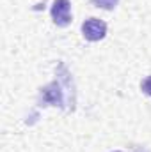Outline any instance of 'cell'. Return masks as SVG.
I'll use <instances>...</instances> for the list:
<instances>
[{"instance_id": "obj_4", "label": "cell", "mask_w": 151, "mask_h": 152, "mask_svg": "<svg viewBox=\"0 0 151 152\" xmlns=\"http://www.w3.org/2000/svg\"><path fill=\"white\" fill-rule=\"evenodd\" d=\"M141 88H142V92L144 94H148L151 97V75L146 76L144 80H142V83H141Z\"/></svg>"}, {"instance_id": "obj_3", "label": "cell", "mask_w": 151, "mask_h": 152, "mask_svg": "<svg viewBox=\"0 0 151 152\" xmlns=\"http://www.w3.org/2000/svg\"><path fill=\"white\" fill-rule=\"evenodd\" d=\"M91 2H93V5H96V7H101V9L110 11V9H114V7L117 5L119 0H91Z\"/></svg>"}, {"instance_id": "obj_5", "label": "cell", "mask_w": 151, "mask_h": 152, "mask_svg": "<svg viewBox=\"0 0 151 152\" xmlns=\"http://www.w3.org/2000/svg\"><path fill=\"white\" fill-rule=\"evenodd\" d=\"M114 152H119V151H114Z\"/></svg>"}, {"instance_id": "obj_1", "label": "cell", "mask_w": 151, "mask_h": 152, "mask_svg": "<svg viewBox=\"0 0 151 152\" xmlns=\"http://www.w3.org/2000/svg\"><path fill=\"white\" fill-rule=\"evenodd\" d=\"M52 20L57 27H68L71 23V4L70 0H53Z\"/></svg>"}, {"instance_id": "obj_2", "label": "cell", "mask_w": 151, "mask_h": 152, "mask_svg": "<svg viewBox=\"0 0 151 152\" xmlns=\"http://www.w3.org/2000/svg\"><path fill=\"white\" fill-rule=\"evenodd\" d=\"M82 34H84V37L87 39V41L96 42V41L105 37V34H107V23L101 21V20H98V18H89L82 25Z\"/></svg>"}]
</instances>
